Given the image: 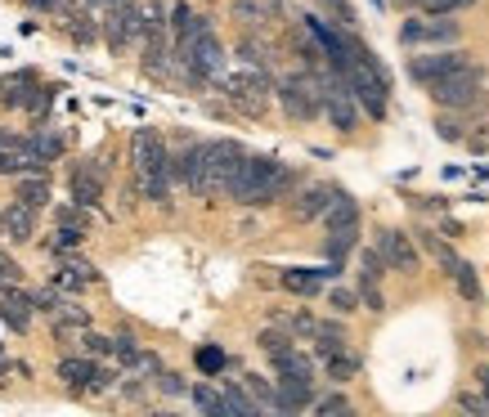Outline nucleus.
Here are the masks:
<instances>
[{
  "label": "nucleus",
  "mask_w": 489,
  "mask_h": 417,
  "mask_svg": "<svg viewBox=\"0 0 489 417\" xmlns=\"http://www.w3.org/2000/svg\"><path fill=\"white\" fill-rule=\"evenodd\" d=\"M296 180H301L296 166H287V162H279V157L247 153L243 166L234 171L225 198H229L234 207H274V202H283V198L296 189Z\"/></svg>",
  "instance_id": "nucleus-1"
},
{
  "label": "nucleus",
  "mask_w": 489,
  "mask_h": 417,
  "mask_svg": "<svg viewBox=\"0 0 489 417\" xmlns=\"http://www.w3.org/2000/svg\"><path fill=\"white\" fill-rule=\"evenodd\" d=\"M341 77H346L355 104L364 108V117L386 122V113H390V72L382 68V59H377L364 41H355V55H350V64L341 68Z\"/></svg>",
  "instance_id": "nucleus-2"
},
{
  "label": "nucleus",
  "mask_w": 489,
  "mask_h": 417,
  "mask_svg": "<svg viewBox=\"0 0 489 417\" xmlns=\"http://www.w3.org/2000/svg\"><path fill=\"white\" fill-rule=\"evenodd\" d=\"M426 95H431V104L444 108V113H471V108L485 99V68H480V64H462L458 72L440 77Z\"/></svg>",
  "instance_id": "nucleus-3"
},
{
  "label": "nucleus",
  "mask_w": 489,
  "mask_h": 417,
  "mask_svg": "<svg viewBox=\"0 0 489 417\" xmlns=\"http://www.w3.org/2000/svg\"><path fill=\"white\" fill-rule=\"evenodd\" d=\"M274 99L283 104V113L292 122H314L323 113V81H319V68L310 72H296V77H283L274 86Z\"/></svg>",
  "instance_id": "nucleus-4"
},
{
  "label": "nucleus",
  "mask_w": 489,
  "mask_h": 417,
  "mask_svg": "<svg viewBox=\"0 0 489 417\" xmlns=\"http://www.w3.org/2000/svg\"><path fill=\"white\" fill-rule=\"evenodd\" d=\"M462 41V23H453V14H422V19H404L399 23V46L413 50V46H458Z\"/></svg>",
  "instance_id": "nucleus-5"
},
{
  "label": "nucleus",
  "mask_w": 489,
  "mask_h": 417,
  "mask_svg": "<svg viewBox=\"0 0 489 417\" xmlns=\"http://www.w3.org/2000/svg\"><path fill=\"white\" fill-rule=\"evenodd\" d=\"M225 95H229V104L238 108V113H247V117H261L265 108H270V77L261 72V68H252V72H225L220 81H216Z\"/></svg>",
  "instance_id": "nucleus-6"
},
{
  "label": "nucleus",
  "mask_w": 489,
  "mask_h": 417,
  "mask_svg": "<svg viewBox=\"0 0 489 417\" xmlns=\"http://www.w3.org/2000/svg\"><path fill=\"white\" fill-rule=\"evenodd\" d=\"M462 64H471V55H467V50H458V46H444V50H431V55H417V59H408V64H404V72H408V81H413V86L431 90L440 77L458 72Z\"/></svg>",
  "instance_id": "nucleus-7"
},
{
  "label": "nucleus",
  "mask_w": 489,
  "mask_h": 417,
  "mask_svg": "<svg viewBox=\"0 0 489 417\" xmlns=\"http://www.w3.org/2000/svg\"><path fill=\"white\" fill-rule=\"evenodd\" d=\"M131 166H135V180H149V175H171V149L158 131H135L131 135Z\"/></svg>",
  "instance_id": "nucleus-8"
},
{
  "label": "nucleus",
  "mask_w": 489,
  "mask_h": 417,
  "mask_svg": "<svg viewBox=\"0 0 489 417\" xmlns=\"http://www.w3.org/2000/svg\"><path fill=\"white\" fill-rule=\"evenodd\" d=\"M99 28H104V46L108 50H126L135 37H144V10L135 5H117V10H104V19H99Z\"/></svg>",
  "instance_id": "nucleus-9"
},
{
  "label": "nucleus",
  "mask_w": 489,
  "mask_h": 417,
  "mask_svg": "<svg viewBox=\"0 0 489 417\" xmlns=\"http://www.w3.org/2000/svg\"><path fill=\"white\" fill-rule=\"evenodd\" d=\"M373 247L386 256V265L395 274H417L422 269V256H417V247H413V238L404 229H377V243Z\"/></svg>",
  "instance_id": "nucleus-10"
},
{
  "label": "nucleus",
  "mask_w": 489,
  "mask_h": 417,
  "mask_svg": "<svg viewBox=\"0 0 489 417\" xmlns=\"http://www.w3.org/2000/svg\"><path fill=\"white\" fill-rule=\"evenodd\" d=\"M32 292H23L19 283H0V323H5L10 332H19V336H28L32 332Z\"/></svg>",
  "instance_id": "nucleus-11"
},
{
  "label": "nucleus",
  "mask_w": 489,
  "mask_h": 417,
  "mask_svg": "<svg viewBox=\"0 0 489 417\" xmlns=\"http://www.w3.org/2000/svg\"><path fill=\"white\" fill-rule=\"evenodd\" d=\"M104 189H108V175H104V166H95V162L77 166L73 180H68V198L82 202V207H99V202H104Z\"/></svg>",
  "instance_id": "nucleus-12"
},
{
  "label": "nucleus",
  "mask_w": 489,
  "mask_h": 417,
  "mask_svg": "<svg viewBox=\"0 0 489 417\" xmlns=\"http://www.w3.org/2000/svg\"><path fill=\"white\" fill-rule=\"evenodd\" d=\"M332 198H337V184H305V189L296 193V202H292V220H296V225L323 220V211L332 207Z\"/></svg>",
  "instance_id": "nucleus-13"
},
{
  "label": "nucleus",
  "mask_w": 489,
  "mask_h": 417,
  "mask_svg": "<svg viewBox=\"0 0 489 417\" xmlns=\"http://www.w3.org/2000/svg\"><path fill=\"white\" fill-rule=\"evenodd\" d=\"M95 354L86 359V354H64L59 359V381L73 390V395H90V386H95Z\"/></svg>",
  "instance_id": "nucleus-14"
},
{
  "label": "nucleus",
  "mask_w": 489,
  "mask_h": 417,
  "mask_svg": "<svg viewBox=\"0 0 489 417\" xmlns=\"http://www.w3.org/2000/svg\"><path fill=\"white\" fill-rule=\"evenodd\" d=\"M0 229H5V238H10L14 247H28V243H37V211H28L23 202H10Z\"/></svg>",
  "instance_id": "nucleus-15"
},
{
  "label": "nucleus",
  "mask_w": 489,
  "mask_h": 417,
  "mask_svg": "<svg viewBox=\"0 0 489 417\" xmlns=\"http://www.w3.org/2000/svg\"><path fill=\"white\" fill-rule=\"evenodd\" d=\"M314 381H287L279 377V395H274V413H305L314 408Z\"/></svg>",
  "instance_id": "nucleus-16"
},
{
  "label": "nucleus",
  "mask_w": 489,
  "mask_h": 417,
  "mask_svg": "<svg viewBox=\"0 0 489 417\" xmlns=\"http://www.w3.org/2000/svg\"><path fill=\"white\" fill-rule=\"evenodd\" d=\"M32 90H37V72L23 68V72H14V77L0 81V104H5V108H28Z\"/></svg>",
  "instance_id": "nucleus-17"
},
{
  "label": "nucleus",
  "mask_w": 489,
  "mask_h": 417,
  "mask_svg": "<svg viewBox=\"0 0 489 417\" xmlns=\"http://www.w3.org/2000/svg\"><path fill=\"white\" fill-rule=\"evenodd\" d=\"M14 202H23L28 211H46V207H50V184H46V175H14Z\"/></svg>",
  "instance_id": "nucleus-18"
},
{
  "label": "nucleus",
  "mask_w": 489,
  "mask_h": 417,
  "mask_svg": "<svg viewBox=\"0 0 489 417\" xmlns=\"http://www.w3.org/2000/svg\"><path fill=\"white\" fill-rule=\"evenodd\" d=\"M323 229H359V202L346 189H337L332 207L323 211Z\"/></svg>",
  "instance_id": "nucleus-19"
},
{
  "label": "nucleus",
  "mask_w": 489,
  "mask_h": 417,
  "mask_svg": "<svg viewBox=\"0 0 489 417\" xmlns=\"http://www.w3.org/2000/svg\"><path fill=\"white\" fill-rule=\"evenodd\" d=\"M270 368H274V377H287V381H314V368L296 345L283 350V354H270Z\"/></svg>",
  "instance_id": "nucleus-20"
},
{
  "label": "nucleus",
  "mask_w": 489,
  "mask_h": 417,
  "mask_svg": "<svg viewBox=\"0 0 489 417\" xmlns=\"http://www.w3.org/2000/svg\"><path fill=\"white\" fill-rule=\"evenodd\" d=\"M64 23H68V37L77 46H95L104 37V28H95V19H90V5H82V0H77V10L64 14Z\"/></svg>",
  "instance_id": "nucleus-21"
},
{
  "label": "nucleus",
  "mask_w": 489,
  "mask_h": 417,
  "mask_svg": "<svg viewBox=\"0 0 489 417\" xmlns=\"http://www.w3.org/2000/svg\"><path fill=\"white\" fill-rule=\"evenodd\" d=\"M346 345H350L346 323H341V319H323V323H319V332H314V354H319V359H328V354H337V350H346Z\"/></svg>",
  "instance_id": "nucleus-22"
},
{
  "label": "nucleus",
  "mask_w": 489,
  "mask_h": 417,
  "mask_svg": "<svg viewBox=\"0 0 489 417\" xmlns=\"http://www.w3.org/2000/svg\"><path fill=\"white\" fill-rule=\"evenodd\" d=\"M359 368H364V363H359V354H355L350 345L323 359V372H328V381H337V386H346V381H355V377H359Z\"/></svg>",
  "instance_id": "nucleus-23"
},
{
  "label": "nucleus",
  "mask_w": 489,
  "mask_h": 417,
  "mask_svg": "<svg viewBox=\"0 0 489 417\" xmlns=\"http://www.w3.org/2000/svg\"><path fill=\"white\" fill-rule=\"evenodd\" d=\"M449 278H453V287H458V296H462L467 305H480L485 287H480V274H476V265H471V260H458Z\"/></svg>",
  "instance_id": "nucleus-24"
},
{
  "label": "nucleus",
  "mask_w": 489,
  "mask_h": 417,
  "mask_svg": "<svg viewBox=\"0 0 489 417\" xmlns=\"http://www.w3.org/2000/svg\"><path fill=\"white\" fill-rule=\"evenodd\" d=\"M28 149H32V153H41L46 162H59V157H64V140H59V131H50L46 122H37V126H32Z\"/></svg>",
  "instance_id": "nucleus-25"
},
{
  "label": "nucleus",
  "mask_w": 489,
  "mask_h": 417,
  "mask_svg": "<svg viewBox=\"0 0 489 417\" xmlns=\"http://www.w3.org/2000/svg\"><path fill=\"white\" fill-rule=\"evenodd\" d=\"M292 296H319V287L328 283L319 269H283V278H279Z\"/></svg>",
  "instance_id": "nucleus-26"
},
{
  "label": "nucleus",
  "mask_w": 489,
  "mask_h": 417,
  "mask_svg": "<svg viewBox=\"0 0 489 417\" xmlns=\"http://www.w3.org/2000/svg\"><path fill=\"white\" fill-rule=\"evenodd\" d=\"M220 395H225V408H229V413H243V417L261 413V404H256V395L247 390V381H220Z\"/></svg>",
  "instance_id": "nucleus-27"
},
{
  "label": "nucleus",
  "mask_w": 489,
  "mask_h": 417,
  "mask_svg": "<svg viewBox=\"0 0 489 417\" xmlns=\"http://www.w3.org/2000/svg\"><path fill=\"white\" fill-rule=\"evenodd\" d=\"M82 243H86V229H82V225H59V229L50 234L46 251H55V256H68V251H82Z\"/></svg>",
  "instance_id": "nucleus-28"
},
{
  "label": "nucleus",
  "mask_w": 489,
  "mask_h": 417,
  "mask_svg": "<svg viewBox=\"0 0 489 417\" xmlns=\"http://www.w3.org/2000/svg\"><path fill=\"white\" fill-rule=\"evenodd\" d=\"M359 234H364V229H328L323 256H328V260H346V256L359 247Z\"/></svg>",
  "instance_id": "nucleus-29"
},
{
  "label": "nucleus",
  "mask_w": 489,
  "mask_h": 417,
  "mask_svg": "<svg viewBox=\"0 0 489 417\" xmlns=\"http://www.w3.org/2000/svg\"><path fill=\"white\" fill-rule=\"evenodd\" d=\"M359 269H364L359 283H382L390 265H386V256H382L377 247H359Z\"/></svg>",
  "instance_id": "nucleus-30"
},
{
  "label": "nucleus",
  "mask_w": 489,
  "mask_h": 417,
  "mask_svg": "<svg viewBox=\"0 0 489 417\" xmlns=\"http://www.w3.org/2000/svg\"><path fill=\"white\" fill-rule=\"evenodd\" d=\"M193 363H198V372H202V377H220V372L229 368V354H225L220 345H198Z\"/></svg>",
  "instance_id": "nucleus-31"
},
{
  "label": "nucleus",
  "mask_w": 489,
  "mask_h": 417,
  "mask_svg": "<svg viewBox=\"0 0 489 417\" xmlns=\"http://www.w3.org/2000/svg\"><path fill=\"white\" fill-rule=\"evenodd\" d=\"M189 399H193L202 413H211V417H225V413H229V408H225V395H220V390H211L207 381L189 386Z\"/></svg>",
  "instance_id": "nucleus-32"
},
{
  "label": "nucleus",
  "mask_w": 489,
  "mask_h": 417,
  "mask_svg": "<svg viewBox=\"0 0 489 417\" xmlns=\"http://www.w3.org/2000/svg\"><path fill=\"white\" fill-rule=\"evenodd\" d=\"M256 345H261V350H265V359H270V354H283V350H292V345H296V336H292L287 328H283V332H279V328H265V332L256 336Z\"/></svg>",
  "instance_id": "nucleus-33"
},
{
  "label": "nucleus",
  "mask_w": 489,
  "mask_h": 417,
  "mask_svg": "<svg viewBox=\"0 0 489 417\" xmlns=\"http://www.w3.org/2000/svg\"><path fill=\"white\" fill-rule=\"evenodd\" d=\"M113 359H122L126 368H140L144 350L135 345V336H131V332H117V336H113Z\"/></svg>",
  "instance_id": "nucleus-34"
},
{
  "label": "nucleus",
  "mask_w": 489,
  "mask_h": 417,
  "mask_svg": "<svg viewBox=\"0 0 489 417\" xmlns=\"http://www.w3.org/2000/svg\"><path fill=\"white\" fill-rule=\"evenodd\" d=\"M50 283H55V287H59V292H68V296H73V292H82V287H86V283H90V278H86V274H82V269H73V265H68V260H64V265H59V269H55V278H50Z\"/></svg>",
  "instance_id": "nucleus-35"
},
{
  "label": "nucleus",
  "mask_w": 489,
  "mask_h": 417,
  "mask_svg": "<svg viewBox=\"0 0 489 417\" xmlns=\"http://www.w3.org/2000/svg\"><path fill=\"white\" fill-rule=\"evenodd\" d=\"M283 328H287L292 336H305V341H314V332H319V319H314V314H305V310H292V314L283 319Z\"/></svg>",
  "instance_id": "nucleus-36"
},
{
  "label": "nucleus",
  "mask_w": 489,
  "mask_h": 417,
  "mask_svg": "<svg viewBox=\"0 0 489 417\" xmlns=\"http://www.w3.org/2000/svg\"><path fill=\"white\" fill-rule=\"evenodd\" d=\"M243 381H247V390L256 395V404H261V408H274V395H279V381H265L261 372H247Z\"/></svg>",
  "instance_id": "nucleus-37"
},
{
  "label": "nucleus",
  "mask_w": 489,
  "mask_h": 417,
  "mask_svg": "<svg viewBox=\"0 0 489 417\" xmlns=\"http://www.w3.org/2000/svg\"><path fill=\"white\" fill-rule=\"evenodd\" d=\"M314 5H319L332 23H341V28L355 32V10H350V0H314Z\"/></svg>",
  "instance_id": "nucleus-38"
},
{
  "label": "nucleus",
  "mask_w": 489,
  "mask_h": 417,
  "mask_svg": "<svg viewBox=\"0 0 489 417\" xmlns=\"http://www.w3.org/2000/svg\"><path fill=\"white\" fill-rule=\"evenodd\" d=\"M453 404H458L462 413L489 417V395H485V390H458V395H453Z\"/></svg>",
  "instance_id": "nucleus-39"
},
{
  "label": "nucleus",
  "mask_w": 489,
  "mask_h": 417,
  "mask_svg": "<svg viewBox=\"0 0 489 417\" xmlns=\"http://www.w3.org/2000/svg\"><path fill=\"white\" fill-rule=\"evenodd\" d=\"M328 305H332L337 314H355V310L364 305V296L350 292V287H332V292H328Z\"/></svg>",
  "instance_id": "nucleus-40"
},
{
  "label": "nucleus",
  "mask_w": 489,
  "mask_h": 417,
  "mask_svg": "<svg viewBox=\"0 0 489 417\" xmlns=\"http://www.w3.org/2000/svg\"><path fill=\"white\" fill-rule=\"evenodd\" d=\"M350 408H355V404H350L341 390H328V395H319V399H314V413H319V417H332V413H350Z\"/></svg>",
  "instance_id": "nucleus-41"
},
{
  "label": "nucleus",
  "mask_w": 489,
  "mask_h": 417,
  "mask_svg": "<svg viewBox=\"0 0 489 417\" xmlns=\"http://www.w3.org/2000/svg\"><path fill=\"white\" fill-rule=\"evenodd\" d=\"M471 5H476V0H417L422 14H462Z\"/></svg>",
  "instance_id": "nucleus-42"
},
{
  "label": "nucleus",
  "mask_w": 489,
  "mask_h": 417,
  "mask_svg": "<svg viewBox=\"0 0 489 417\" xmlns=\"http://www.w3.org/2000/svg\"><path fill=\"white\" fill-rule=\"evenodd\" d=\"M55 95H59L55 86H37V90H32V99H28V113H32L37 122H46V113H50V104H55Z\"/></svg>",
  "instance_id": "nucleus-43"
},
{
  "label": "nucleus",
  "mask_w": 489,
  "mask_h": 417,
  "mask_svg": "<svg viewBox=\"0 0 489 417\" xmlns=\"http://www.w3.org/2000/svg\"><path fill=\"white\" fill-rule=\"evenodd\" d=\"M193 19H198V14H193V5H184V0H180V5H171V37L180 41V37L193 28Z\"/></svg>",
  "instance_id": "nucleus-44"
},
{
  "label": "nucleus",
  "mask_w": 489,
  "mask_h": 417,
  "mask_svg": "<svg viewBox=\"0 0 489 417\" xmlns=\"http://www.w3.org/2000/svg\"><path fill=\"white\" fill-rule=\"evenodd\" d=\"M86 220H90V207H82V202L55 207V225H82V229H86Z\"/></svg>",
  "instance_id": "nucleus-45"
},
{
  "label": "nucleus",
  "mask_w": 489,
  "mask_h": 417,
  "mask_svg": "<svg viewBox=\"0 0 489 417\" xmlns=\"http://www.w3.org/2000/svg\"><path fill=\"white\" fill-rule=\"evenodd\" d=\"M234 19H243L247 28H252V23L261 28V23H265V5H256V0H234Z\"/></svg>",
  "instance_id": "nucleus-46"
},
{
  "label": "nucleus",
  "mask_w": 489,
  "mask_h": 417,
  "mask_svg": "<svg viewBox=\"0 0 489 417\" xmlns=\"http://www.w3.org/2000/svg\"><path fill=\"white\" fill-rule=\"evenodd\" d=\"M158 390H162V395H171V399H180V395H189V386H184V377H180V372H167V368L158 372Z\"/></svg>",
  "instance_id": "nucleus-47"
},
{
  "label": "nucleus",
  "mask_w": 489,
  "mask_h": 417,
  "mask_svg": "<svg viewBox=\"0 0 489 417\" xmlns=\"http://www.w3.org/2000/svg\"><path fill=\"white\" fill-rule=\"evenodd\" d=\"M86 350H90L95 359H113V336H99V332L86 328Z\"/></svg>",
  "instance_id": "nucleus-48"
},
{
  "label": "nucleus",
  "mask_w": 489,
  "mask_h": 417,
  "mask_svg": "<svg viewBox=\"0 0 489 417\" xmlns=\"http://www.w3.org/2000/svg\"><path fill=\"white\" fill-rule=\"evenodd\" d=\"M359 296H364V310H368V314H382V310H386V301H382L377 283H359Z\"/></svg>",
  "instance_id": "nucleus-49"
},
{
  "label": "nucleus",
  "mask_w": 489,
  "mask_h": 417,
  "mask_svg": "<svg viewBox=\"0 0 489 417\" xmlns=\"http://www.w3.org/2000/svg\"><path fill=\"white\" fill-rule=\"evenodd\" d=\"M238 55H243V64H247V68H265V50H261V46H256L252 37H247V41L238 46Z\"/></svg>",
  "instance_id": "nucleus-50"
},
{
  "label": "nucleus",
  "mask_w": 489,
  "mask_h": 417,
  "mask_svg": "<svg viewBox=\"0 0 489 417\" xmlns=\"http://www.w3.org/2000/svg\"><path fill=\"white\" fill-rule=\"evenodd\" d=\"M435 131H440V140H449V144L467 140V135H462V122H453V117H440V122H435Z\"/></svg>",
  "instance_id": "nucleus-51"
},
{
  "label": "nucleus",
  "mask_w": 489,
  "mask_h": 417,
  "mask_svg": "<svg viewBox=\"0 0 489 417\" xmlns=\"http://www.w3.org/2000/svg\"><path fill=\"white\" fill-rule=\"evenodd\" d=\"M113 381H117V372H113L108 363H99V368H95V386H90V395H104Z\"/></svg>",
  "instance_id": "nucleus-52"
},
{
  "label": "nucleus",
  "mask_w": 489,
  "mask_h": 417,
  "mask_svg": "<svg viewBox=\"0 0 489 417\" xmlns=\"http://www.w3.org/2000/svg\"><path fill=\"white\" fill-rule=\"evenodd\" d=\"M28 144V135H19V131H10V126H0V149H23Z\"/></svg>",
  "instance_id": "nucleus-53"
},
{
  "label": "nucleus",
  "mask_w": 489,
  "mask_h": 417,
  "mask_svg": "<svg viewBox=\"0 0 489 417\" xmlns=\"http://www.w3.org/2000/svg\"><path fill=\"white\" fill-rule=\"evenodd\" d=\"M122 395H126V399H144V381H126Z\"/></svg>",
  "instance_id": "nucleus-54"
},
{
  "label": "nucleus",
  "mask_w": 489,
  "mask_h": 417,
  "mask_svg": "<svg viewBox=\"0 0 489 417\" xmlns=\"http://www.w3.org/2000/svg\"><path fill=\"white\" fill-rule=\"evenodd\" d=\"M476 386L489 395V363H476Z\"/></svg>",
  "instance_id": "nucleus-55"
},
{
  "label": "nucleus",
  "mask_w": 489,
  "mask_h": 417,
  "mask_svg": "<svg viewBox=\"0 0 489 417\" xmlns=\"http://www.w3.org/2000/svg\"><path fill=\"white\" fill-rule=\"evenodd\" d=\"M440 234H449V238H458V234H462V225H458V220H444V225H440Z\"/></svg>",
  "instance_id": "nucleus-56"
},
{
  "label": "nucleus",
  "mask_w": 489,
  "mask_h": 417,
  "mask_svg": "<svg viewBox=\"0 0 489 417\" xmlns=\"http://www.w3.org/2000/svg\"><path fill=\"white\" fill-rule=\"evenodd\" d=\"M117 5H131V0H104V10H117Z\"/></svg>",
  "instance_id": "nucleus-57"
},
{
  "label": "nucleus",
  "mask_w": 489,
  "mask_h": 417,
  "mask_svg": "<svg viewBox=\"0 0 489 417\" xmlns=\"http://www.w3.org/2000/svg\"><path fill=\"white\" fill-rule=\"evenodd\" d=\"M10 381V363H0V386H5Z\"/></svg>",
  "instance_id": "nucleus-58"
},
{
  "label": "nucleus",
  "mask_w": 489,
  "mask_h": 417,
  "mask_svg": "<svg viewBox=\"0 0 489 417\" xmlns=\"http://www.w3.org/2000/svg\"><path fill=\"white\" fill-rule=\"evenodd\" d=\"M395 5H404V10H408V5H413V10H417V0H395Z\"/></svg>",
  "instance_id": "nucleus-59"
},
{
  "label": "nucleus",
  "mask_w": 489,
  "mask_h": 417,
  "mask_svg": "<svg viewBox=\"0 0 489 417\" xmlns=\"http://www.w3.org/2000/svg\"><path fill=\"white\" fill-rule=\"evenodd\" d=\"M0 220H5V207H0Z\"/></svg>",
  "instance_id": "nucleus-60"
},
{
  "label": "nucleus",
  "mask_w": 489,
  "mask_h": 417,
  "mask_svg": "<svg viewBox=\"0 0 489 417\" xmlns=\"http://www.w3.org/2000/svg\"><path fill=\"white\" fill-rule=\"evenodd\" d=\"M0 283H5V274H0Z\"/></svg>",
  "instance_id": "nucleus-61"
},
{
  "label": "nucleus",
  "mask_w": 489,
  "mask_h": 417,
  "mask_svg": "<svg viewBox=\"0 0 489 417\" xmlns=\"http://www.w3.org/2000/svg\"><path fill=\"white\" fill-rule=\"evenodd\" d=\"M0 350H5V345H0Z\"/></svg>",
  "instance_id": "nucleus-62"
}]
</instances>
